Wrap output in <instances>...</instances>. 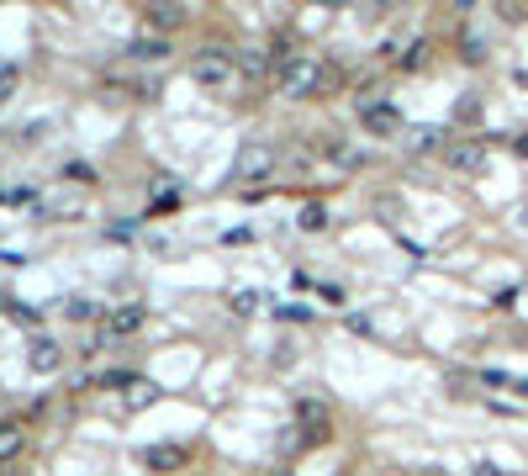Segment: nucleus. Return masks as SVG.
Segmentation results:
<instances>
[{"instance_id":"f257e3e1","label":"nucleus","mask_w":528,"mask_h":476,"mask_svg":"<svg viewBox=\"0 0 528 476\" xmlns=\"http://www.w3.org/2000/svg\"><path fill=\"white\" fill-rule=\"evenodd\" d=\"M275 85H280V96H291V101L333 96L338 69H333V64H323V59H312V53H296L291 64H280V69H275Z\"/></svg>"},{"instance_id":"f03ea898","label":"nucleus","mask_w":528,"mask_h":476,"mask_svg":"<svg viewBox=\"0 0 528 476\" xmlns=\"http://www.w3.org/2000/svg\"><path fill=\"white\" fill-rule=\"evenodd\" d=\"M191 80L206 85V90H233L238 85V64H233V53L228 48H206L191 59Z\"/></svg>"},{"instance_id":"7ed1b4c3","label":"nucleus","mask_w":528,"mask_h":476,"mask_svg":"<svg viewBox=\"0 0 528 476\" xmlns=\"http://www.w3.org/2000/svg\"><path fill=\"white\" fill-rule=\"evenodd\" d=\"M143 323H148L143 307H138V302H122V307H111V313H101L96 334H101V344H117V339H132Z\"/></svg>"},{"instance_id":"20e7f679","label":"nucleus","mask_w":528,"mask_h":476,"mask_svg":"<svg viewBox=\"0 0 528 476\" xmlns=\"http://www.w3.org/2000/svg\"><path fill=\"white\" fill-rule=\"evenodd\" d=\"M444 170H455V175H481V170H486V143H476V138L444 143Z\"/></svg>"},{"instance_id":"39448f33","label":"nucleus","mask_w":528,"mask_h":476,"mask_svg":"<svg viewBox=\"0 0 528 476\" xmlns=\"http://www.w3.org/2000/svg\"><path fill=\"white\" fill-rule=\"evenodd\" d=\"M233 175L249 180V186L264 180V175H275V149H270V143H243L238 159H233Z\"/></svg>"},{"instance_id":"423d86ee","label":"nucleus","mask_w":528,"mask_h":476,"mask_svg":"<svg viewBox=\"0 0 528 476\" xmlns=\"http://www.w3.org/2000/svg\"><path fill=\"white\" fill-rule=\"evenodd\" d=\"M143 466L154 471V476H175L191 466V455H185V445H148L143 450Z\"/></svg>"},{"instance_id":"0eeeda50","label":"nucleus","mask_w":528,"mask_h":476,"mask_svg":"<svg viewBox=\"0 0 528 476\" xmlns=\"http://www.w3.org/2000/svg\"><path fill=\"white\" fill-rule=\"evenodd\" d=\"M143 22H148V32H159V38H169L175 27H185V22H191V11H185V6H175V0H159V6H148V11H143Z\"/></svg>"},{"instance_id":"6e6552de","label":"nucleus","mask_w":528,"mask_h":476,"mask_svg":"<svg viewBox=\"0 0 528 476\" xmlns=\"http://www.w3.org/2000/svg\"><path fill=\"white\" fill-rule=\"evenodd\" d=\"M27 365L37 376H53L64 365V344L59 339H32V350H27Z\"/></svg>"},{"instance_id":"1a4fd4ad","label":"nucleus","mask_w":528,"mask_h":476,"mask_svg":"<svg viewBox=\"0 0 528 476\" xmlns=\"http://www.w3.org/2000/svg\"><path fill=\"white\" fill-rule=\"evenodd\" d=\"M360 127H365V133H375V138H402V112L381 101L375 112H365V117H360Z\"/></svg>"},{"instance_id":"9d476101","label":"nucleus","mask_w":528,"mask_h":476,"mask_svg":"<svg viewBox=\"0 0 528 476\" xmlns=\"http://www.w3.org/2000/svg\"><path fill=\"white\" fill-rule=\"evenodd\" d=\"M296 424L307 429V439H328V408H323V402H312V397H301L296 402Z\"/></svg>"},{"instance_id":"9b49d317","label":"nucleus","mask_w":528,"mask_h":476,"mask_svg":"<svg viewBox=\"0 0 528 476\" xmlns=\"http://www.w3.org/2000/svg\"><path fill=\"white\" fill-rule=\"evenodd\" d=\"M127 53H132V59H143V64H164L175 48H169V38H159V32H138Z\"/></svg>"},{"instance_id":"f8f14e48","label":"nucleus","mask_w":528,"mask_h":476,"mask_svg":"<svg viewBox=\"0 0 528 476\" xmlns=\"http://www.w3.org/2000/svg\"><path fill=\"white\" fill-rule=\"evenodd\" d=\"M27 445V429H22V418H0V461H16Z\"/></svg>"},{"instance_id":"ddd939ff","label":"nucleus","mask_w":528,"mask_h":476,"mask_svg":"<svg viewBox=\"0 0 528 476\" xmlns=\"http://www.w3.org/2000/svg\"><path fill=\"white\" fill-rule=\"evenodd\" d=\"M460 59H465V64H486V59H492V43H486L476 27H465V32H460Z\"/></svg>"},{"instance_id":"4468645a","label":"nucleus","mask_w":528,"mask_h":476,"mask_svg":"<svg viewBox=\"0 0 528 476\" xmlns=\"http://www.w3.org/2000/svg\"><path fill=\"white\" fill-rule=\"evenodd\" d=\"M296 223H301V233H323L328 228V207H323V201H307Z\"/></svg>"},{"instance_id":"2eb2a0df","label":"nucleus","mask_w":528,"mask_h":476,"mask_svg":"<svg viewBox=\"0 0 528 476\" xmlns=\"http://www.w3.org/2000/svg\"><path fill=\"white\" fill-rule=\"evenodd\" d=\"M259 302H264V297H259V291H233V313H238V318H249V313H259Z\"/></svg>"},{"instance_id":"dca6fc26","label":"nucleus","mask_w":528,"mask_h":476,"mask_svg":"<svg viewBox=\"0 0 528 476\" xmlns=\"http://www.w3.org/2000/svg\"><path fill=\"white\" fill-rule=\"evenodd\" d=\"M423 64H428V43L418 38V43H412V48L402 53V69H423Z\"/></svg>"},{"instance_id":"f3484780","label":"nucleus","mask_w":528,"mask_h":476,"mask_svg":"<svg viewBox=\"0 0 528 476\" xmlns=\"http://www.w3.org/2000/svg\"><path fill=\"white\" fill-rule=\"evenodd\" d=\"M470 387H476V376H465V371L449 376V397H470Z\"/></svg>"},{"instance_id":"a211bd4d","label":"nucleus","mask_w":528,"mask_h":476,"mask_svg":"<svg viewBox=\"0 0 528 476\" xmlns=\"http://www.w3.org/2000/svg\"><path fill=\"white\" fill-rule=\"evenodd\" d=\"M90 313H96V307H90L85 297H74V302H69V318H90Z\"/></svg>"},{"instance_id":"6ab92c4d","label":"nucleus","mask_w":528,"mask_h":476,"mask_svg":"<svg viewBox=\"0 0 528 476\" xmlns=\"http://www.w3.org/2000/svg\"><path fill=\"white\" fill-rule=\"evenodd\" d=\"M470 476H513V471H502L497 461H481V466H476V471H470Z\"/></svg>"},{"instance_id":"aec40b11","label":"nucleus","mask_w":528,"mask_h":476,"mask_svg":"<svg viewBox=\"0 0 528 476\" xmlns=\"http://www.w3.org/2000/svg\"><path fill=\"white\" fill-rule=\"evenodd\" d=\"M497 16H502V22H523V16H528V11H523V6H513V0H507V6H502Z\"/></svg>"},{"instance_id":"412c9836","label":"nucleus","mask_w":528,"mask_h":476,"mask_svg":"<svg viewBox=\"0 0 528 476\" xmlns=\"http://www.w3.org/2000/svg\"><path fill=\"white\" fill-rule=\"evenodd\" d=\"M513 149H518V154H523V159H528V127H523V133H518V138H513Z\"/></svg>"},{"instance_id":"4be33fe9","label":"nucleus","mask_w":528,"mask_h":476,"mask_svg":"<svg viewBox=\"0 0 528 476\" xmlns=\"http://www.w3.org/2000/svg\"><path fill=\"white\" fill-rule=\"evenodd\" d=\"M518 233H528V207H518Z\"/></svg>"},{"instance_id":"5701e85b","label":"nucleus","mask_w":528,"mask_h":476,"mask_svg":"<svg viewBox=\"0 0 528 476\" xmlns=\"http://www.w3.org/2000/svg\"><path fill=\"white\" fill-rule=\"evenodd\" d=\"M518 85H528V69H518Z\"/></svg>"},{"instance_id":"b1692460","label":"nucleus","mask_w":528,"mask_h":476,"mask_svg":"<svg viewBox=\"0 0 528 476\" xmlns=\"http://www.w3.org/2000/svg\"><path fill=\"white\" fill-rule=\"evenodd\" d=\"M360 476H391V471H360Z\"/></svg>"},{"instance_id":"393cba45","label":"nucleus","mask_w":528,"mask_h":476,"mask_svg":"<svg viewBox=\"0 0 528 476\" xmlns=\"http://www.w3.org/2000/svg\"><path fill=\"white\" fill-rule=\"evenodd\" d=\"M270 476H291V471H270Z\"/></svg>"},{"instance_id":"a878e982","label":"nucleus","mask_w":528,"mask_h":476,"mask_svg":"<svg viewBox=\"0 0 528 476\" xmlns=\"http://www.w3.org/2000/svg\"><path fill=\"white\" fill-rule=\"evenodd\" d=\"M523 291H528V281H523Z\"/></svg>"}]
</instances>
